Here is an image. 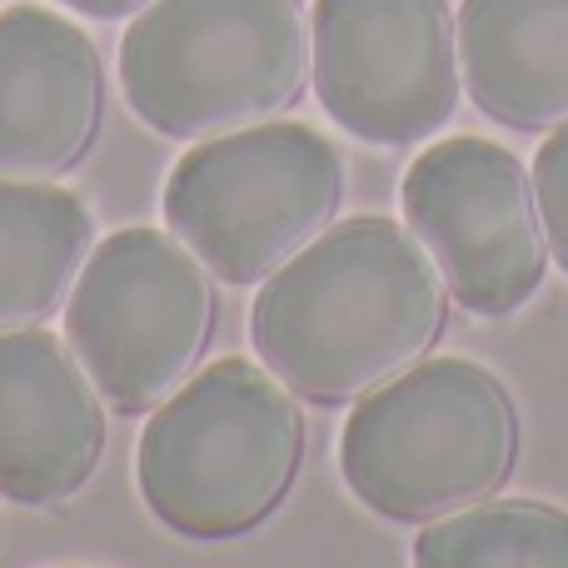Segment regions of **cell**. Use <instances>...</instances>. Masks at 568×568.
I'll use <instances>...</instances> for the list:
<instances>
[{
	"label": "cell",
	"mask_w": 568,
	"mask_h": 568,
	"mask_svg": "<svg viewBox=\"0 0 568 568\" xmlns=\"http://www.w3.org/2000/svg\"><path fill=\"white\" fill-rule=\"evenodd\" d=\"M105 454V404L85 364L36 329H0V499L50 509L85 489Z\"/></svg>",
	"instance_id": "cell-9"
},
{
	"label": "cell",
	"mask_w": 568,
	"mask_h": 568,
	"mask_svg": "<svg viewBox=\"0 0 568 568\" xmlns=\"http://www.w3.org/2000/svg\"><path fill=\"white\" fill-rule=\"evenodd\" d=\"M310 70L344 135L404 150L439 135L464 95L449 0H314Z\"/></svg>",
	"instance_id": "cell-8"
},
{
	"label": "cell",
	"mask_w": 568,
	"mask_h": 568,
	"mask_svg": "<svg viewBox=\"0 0 568 568\" xmlns=\"http://www.w3.org/2000/svg\"><path fill=\"white\" fill-rule=\"evenodd\" d=\"M60 6H70L75 16H90V20H120L130 10L150 6V0H60Z\"/></svg>",
	"instance_id": "cell-15"
},
{
	"label": "cell",
	"mask_w": 568,
	"mask_h": 568,
	"mask_svg": "<svg viewBox=\"0 0 568 568\" xmlns=\"http://www.w3.org/2000/svg\"><path fill=\"white\" fill-rule=\"evenodd\" d=\"M449 284L409 225L354 215L314 235L250 310L265 369L310 404H354L439 344Z\"/></svg>",
	"instance_id": "cell-1"
},
{
	"label": "cell",
	"mask_w": 568,
	"mask_h": 568,
	"mask_svg": "<svg viewBox=\"0 0 568 568\" xmlns=\"http://www.w3.org/2000/svg\"><path fill=\"white\" fill-rule=\"evenodd\" d=\"M419 568H568V514L544 499H479L424 524Z\"/></svg>",
	"instance_id": "cell-13"
},
{
	"label": "cell",
	"mask_w": 568,
	"mask_h": 568,
	"mask_svg": "<svg viewBox=\"0 0 568 568\" xmlns=\"http://www.w3.org/2000/svg\"><path fill=\"white\" fill-rule=\"evenodd\" d=\"M344 160L314 125L260 120L200 140L165 185V225L225 284H265L334 225Z\"/></svg>",
	"instance_id": "cell-5"
},
{
	"label": "cell",
	"mask_w": 568,
	"mask_h": 568,
	"mask_svg": "<svg viewBox=\"0 0 568 568\" xmlns=\"http://www.w3.org/2000/svg\"><path fill=\"white\" fill-rule=\"evenodd\" d=\"M304 464V414L275 369L215 359L160 399L135 449V484L170 534L230 544L260 529Z\"/></svg>",
	"instance_id": "cell-2"
},
{
	"label": "cell",
	"mask_w": 568,
	"mask_h": 568,
	"mask_svg": "<svg viewBox=\"0 0 568 568\" xmlns=\"http://www.w3.org/2000/svg\"><path fill=\"white\" fill-rule=\"evenodd\" d=\"M105 120V70L80 26L40 6L0 10V175H65Z\"/></svg>",
	"instance_id": "cell-10"
},
{
	"label": "cell",
	"mask_w": 568,
	"mask_h": 568,
	"mask_svg": "<svg viewBox=\"0 0 568 568\" xmlns=\"http://www.w3.org/2000/svg\"><path fill=\"white\" fill-rule=\"evenodd\" d=\"M215 284L195 250L160 230H115L65 300L75 359L115 414H145L195 374L215 334Z\"/></svg>",
	"instance_id": "cell-6"
},
{
	"label": "cell",
	"mask_w": 568,
	"mask_h": 568,
	"mask_svg": "<svg viewBox=\"0 0 568 568\" xmlns=\"http://www.w3.org/2000/svg\"><path fill=\"white\" fill-rule=\"evenodd\" d=\"M310 80L300 0H150L120 40V90L150 130L225 135L280 115Z\"/></svg>",
	"instance_id": "cell-4"
},
{
	"label": "cell",
	"mask_w": 568,
	"mask_h": 568,
	"mask_svg": "<svg viewBox=\"0 0 568 568\" xmlns=\"http://www.w3.org/2000/svg\"><path fill=\"white\" fill-rule=\"evenodd\" d=\"M534 190H539L549 255L568 275V125L549 130V140H544L539 155H534Z\"/></svg>",
	"instance_id": "cell-14"
},
{
	"label": "cell",
	"mask_w": 568,
	"mask_h": 568,
	"mask_svg": "<svg viewBox=\"0 0 568 568\" xmlns=\"http://www.w3.org/2000/svg\"><path fill=\"white\" fill-rule=\"evenodd\" d=\"M524 424L509 384L474 359H429L354 399L339 439L344 484L394 524H434L514 479Z\"/></svg>",
	"instance_id": "cell-3"
},
{
	"label": "cell",
	"mask_w": 568,
	"mask_h": 568,
	"mask_svg": "<svg viewBox=\"0 0 568 568\" xmlns=\"http://www.w3.org/2000/svg\"><path fill=\"white\" fill-rule=\"evenodd\" d=\"M459 65L494 125H568V0H464Z\"/></svg>",
	"instance_id": "cell-11"
},
{
	"label": "cell",
	"mask_w": 568,
	"mask_h": 568,
	"mask_svg": "<svg viewBox=\"0 0 568 568\" xmlns=\"http://www.w3.org/2000/svg\"><path fill=\"white\" fill-rule=\"evenodd\" d=\"M90 240V210L70 190L0 175V329L50 320L85 265Z\"/></svg>",
	"instance_id": "cell-12"
},
{
	"label": "cell",
	"mask_w": 568,
	"mask_h": 568,
	"mask_svg": "<svg viewBox=\"0 0 568 568\" xmlns=\"http://www.w3.org/2000/svg\"><path fill=\"white\" fill-rule=\"evenodd\" d=\"M404 220L434 255L449 300L479 320L519 314L549 280L554 255L529 165L484 135H454L414 155Z\"/></svg>",
	"instance_id": "cell-7"
}]
</instances>
